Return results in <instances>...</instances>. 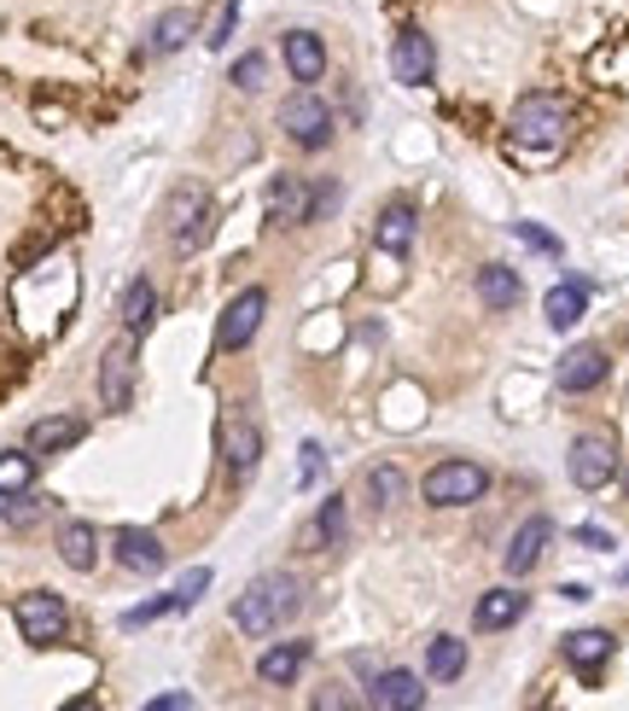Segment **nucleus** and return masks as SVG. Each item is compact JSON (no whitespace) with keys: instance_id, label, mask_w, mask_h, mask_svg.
Returning <instances> with one entry per match:
<instances>
[{"instance_id":"39","label":"nucleus","mask_w":629,"mask_h":711,"mask_svg":"<svg viewBox=\"0 0 629 711\" xmlns=\"http://www.w3.org/2000/svg\"><path fill=\"white\" fill-rule=\"evenodd\" d=\"M187 705H193L187 694H158V700H152V711H187Z\"/></svg>"},{"instance_id":"11","label":"nucleus","mask_w":629,"mask_h":711,"mask_svg":"<svg viewBox=\"0 0 629 711\" xmlns=\"http://www.w3.org/2000/svg\"><path fill=\"white\" fill-rule=\"evenodd\" d=\"M129 397H134V333L106 344V356H99V402H106L111 414H123Z\"/></svg>"},{"instance_id":"4","label":"nucleus","mask_w":629,"mask_h":711,"mask_svg":"<svg viewBox=\"0 0 629 711\" xmlns=\"http://www.w3.org/2000/svg\"><path fill=\"white\" fill-rule=\"evenodd\" d=\"M484 491H490V466H478V461H437L420 478V496L432 507H473V502H484Z\"/></svg>"},{"instance_id":"12","label":"nucleus","mask_w":629,"mask_h":711,"mask_svg":"<svg viewBox=\"0 0 629 711\" xmlns=\"http://www.w3.org/2000/svg\"><path fill=\"white\" fill-rule=\"evenodd\" d=\"M111 554L123 572H140V578H152V572H164V542H158V531H147V525H123V531L111 537Z\"/></svg>"},{"instance_id":"13","label":"nucleus","mask_w":629,"mask_h":711,"mask_svg":"<svg viewBox=\"0 0 629 711\" xmlns=\"http://www.w3.org/2000/svg\"><path fill=\"white\" fill-rule=\"evenodd\" d=\"M262 222H269V228H297V222H310V187H303L297 175H274L269 193H262Z\"/></svg>"},{"instance_id":"32","label":"nucleus","mask_w":629,"mask_h":711,"mask_svg":"<svg viewBox=\"0 0 629 711\" xmlns=\"http://www.w3.org/2000/svg\"><path fill=\"white\" fill-rule=\"evenodd\" d=\"M228 83H234L239 94H257L262 83H269V58H262V53H246V58H234Z\"/></svg>"},{"instance_id":"20","label":"nucleus","mask_w":629,"mask_h":711,"mask_svg":"<svg viewBox=\"0 0 629 711\" xmlns=\"http://www.w3.org/2000/svg\"><path fill=\"white\" fill-rule=\"evenodd\" d=\"M83 432L88 425L76 414H47V420H35L24 432V450L30 455H58V450H71V443H83Z\"/></svg>"},{"instance_id":"40","label":"nucleus","mask_w":629,"mask_h":711,"mask_svg":"<svg viewBox=\"0 0 629 711\" xmlns=\"http://www.w3.org/2000/svg\"><path fill=\"white\" fill-rule=\"evenodd\" d=\"M623 491H629V478H623Z\"/></svg>"},{"instance_id":"35","label":"nucleus","mask_w":629,"mask_h":711,"mask_svg":"<svg viewBox=\"0 0 629 711\" xmlns=\"http://www.w3.org/2000/svg\"><path fill=\"white\" fill-rule=\"evenodd\" d=\"M513 234L524 239V246L531 251H547V257H560V239L547 234V228H536V222H513Z\"/></svg>"},{"instance_id":"17","label":"nucleus","mask_w":629,"mask_h":711,"mask_svg":"<svg viewBox=\"0 0 629 711\" xmlns=\"http://www.w3.org/2000/svg\"><path fill=\"white\" fill-rule=\"evenodd\" d=\"M310 654H315V642L310 636H292V642H274L269 654L257 659V677L269 682V688H292L297 677H303V665H310Z\"/></svg>"},{"instance_id":"15","label":"nucleus","mask_w":629,"mask_h":711,"mask_svg":"<svg viewBox=\"0 0 629 711\" xmlns=\"http://www.w3.org/2000/svg\"><path fill=\"white\" fill-rule=\"evenodd\" d=\"M547 542H554V525H547L542 514H536V519H524L519 531H513V542H507V554H501L507 578H524V572H536V565H542V554H547Z\"/></svg>"},{"instance_id":"3","label":"nucleus","mask_w":629,"mask_h":711,"mask_svg":"<svg viewBox=\"0 0 629 711\" xmlns=\"http://www.w3.org/2000/svg\"><path fill=\"white\" fill-rule=\"evenodd\" d=\"M164 222H170V246H175L181 257H193V251L210 239V228H216V205H210V193L198 187V181L175 187V193H170V205H164Z\"/></svg>"},{"instance_id":"10","label":"nucleus","mask_w":629,"mask_h":711,"mask_svg":"<svg viewBox=\"0 0 629 711\" xmlns=\"http://www.w3.org/2000/svg\"><path fill=\"white\" fill-rule=\"evenodd\" d=\"M391 76H397L402 88H432V76H437V47H432V35L414 30V24H402L397 42H391Z\"/></svg>"},{"instance_id":"24","label":"nucleus","mask_w":629,"mask_h":711,"mask_svg":"<svg viewBox=\"0 0 629 711\" xmlns=\"http://www.w3.org/2000/svg\"><path fill=\"white\" fill-rule=\"evenodd\" d=\"M58 560L71 565V572H94V560H99V531L88 519H65L58 525Z\"/></svg>"},{"instance_id":"37","label":"nucleus","mask_w":629,"mask_h":711,"mask_svg":"<svg viewBox=\"0 0 629 711\" xmlns=\"http://www.w3.org/2000/svg\"><path fill=\"white\" fill-rule=\"evenodd\" d=\"M577 542H583V548H600V554H606V548H618L612 531H600V525H577Z\"/></svg>"},{"instance_id":"28","label":"nucleus","mask_w":629,"mask_h":711,"mask_svg":"<svg viewBox=\"0 0 629 711\" xmlns=\"http://www.w3.org/2000/svg\"><path fill=\"white\" fill-rule=\"evenodd\" d=\"M158 321V292H152V280L140 274V280H129V292H123V333H147Z\"/></svg>"},{"instance_id":"22","label":"nucleus","mask_w":629,"mask_h":711,"mask_svg":"<svg viewBox=\"0 0 629 711\" xmlns=\"http://www.w3.org/2000/svg\"><path fill=\"white\" fill-rule=\"evenodd\" d=\"M350 542V507H344V496H327L315 507L310 519V548H321V554H333V548Z\"/></svg>"},{"instance_id":"6","label":"nucleus","mask_w":629,"mask_h":711,"mask_svg":"<svg viewBox=\"0 0 629 711\" xmlns=\"http://www.w3.org/2000/svg\"><path fill=\"white\" fill-rule=\"evenodd\" d=\"M216 455H221V466H228V478H251V466L262 461V425L239 409V402L216 425Z\"/></svg>"},{"instance_id":"14","label":"nucleus","mask_w":629,"mask_h":711,"mask_svg":"<svg viewBox=\"0 0 629 711\" xmlns=\"http://www.w3.org/2000/svg\"><path fill=\"white\" fill-rule=\"evenodd\" d=\"M606 368H612V356L600 351V344H577V351H565L560 356V391H572V397H583V391H595V385L606 379Z\"/></svg>"},{"instance_id":"31","label":"nucleus","mask_w":629,"mask_h":711,"mask_svg":"<svg viewBox=\"0 0 629 711\" xmlns=\"http://www.w3.org/2000/svg\"><path fill=\"white\" fill-rule=\"evenodd\" d=\"M35 484V455L30 450H7L0 455V496H24Z\"/></svg>"},{"instance_id":"2","label":"nucleus","mask_w":629,"mask_h":711,"mask_svg":"<svg viewBox=\"0 0 629 711\" xmlns=\"http://www.w3.org/2000/svg\"><path fill=\"white\" fill-rule=\"evenodd\" d=\"M297 606H303V583L292 572H262L246 595L234 601V629H246V636H269V629H280Z\"/></svg>"},{"instance_id":"33","label":"nucleus","mask_w":629,"mask_h":711,"mask_svg":"<svg viewBox=\"0 0 629 711\" xmlns=\"http://www.w3.org/2000/svg\"><path fill=\"white\" fill-rule=\"evenodd\" d=\"M205 589H210V565H193V572L175 583V606H181V613H187V606H198V601H205Z\"/></svg>"},{"instance_id":"18","label":"nucleus","mask_w":629,"mask_h":711,"mask_svg":"<svg viewBox=\"0 0 629 711\" xmlns=\"http://www.w3.org/2000/svg\"><path fill=\"white\" fill-rule=\"evenodd\" d=\"M612 629H572V636H565V665L577 670L583 682H595L600 670H606V659H612Z\"/></svg>"},{"instance_id":"19","label":"nucleus","mask_w":629,"mask_h":711,"mask_svg":"<svg viewBox=\"0 0 629 711\" xmlns=\"http://www.w3.org/2000/svg\"><path fill=\"white\" fill-rule=\"evenodd\" d=\"M286 71H292V83H321V71H327V42H321L315 30H286Z\"/></svg>"},{"instance_id":"1","label":"nucleus","mask_w":629,"mask_h":711,"mask_svg":"<svg viewBox=\"0 0 629 711\" xmlns=\"http://www.w3.org/2000/svg\"><path fill=\"white\" fill-rule=\"evenodd\" d=\"M565 140H572V111H565V99H554V94H524L513 106V117H507V147L519 158H531V164L560 158Z\"/></svg>"},{"instance_id":"36","label":"nucleus","mask_w":629,"mask_h":711,"mask_svg":"<svg viewBox=\"0 0 629 711\" xmlns=\"http://www.w3.org/2000/svg\"><path fill=\"white\" fill-rule=\"evenodd\" d=\"M234 24H239V0H228V7H221L216 30L205 35V42H210V47H228V42H234Z\"/></svg>"},{"instance_id":"8","label":"nucleus","mask_w":629,"mask_h":711,"mask_svg":"<svg viewBox=\"0 0 629 711\" xmlns=\"http://www.w3.org/2000/svg\"><path fill=\"white\" fill-rule=\"evenodd\" d=\"M12 618H18L30 647H53V642H65V629H71V606L58 601L53 589H30V595H18Z\"/></svg>"},{"instance_id":"23","label":"nucleus","mask_w":629,"mask_h":711,"mask_svg":"<svg viewBox=\"0 0 629 711\" xmlns=\"http://www.w3.org/2000/svg\"><path fill=\"white\" fill-rule=\"evenodd\" d=\"M583 310H588V280H560V287L542 298V315H547V327H554V333L577 327Z\"/></svg>"},{"instance_id":"29","label":"nucleus","mask_w":629,"mask_h":711,"mask_svg":"<svg viewBox=\"0 0 629 711\" xmlns=\"http://www.w3.org/2000/svg\"><path fill=\"white\" fill-rule=\"evenodd\" d=\"M460 670H466V642L437 636L432 647H425V677H432V682H455Z\"/></svg>"},{"instance_id":"27","label":"nucleus","mask_w":629,"mask_h":711,"mask_svg":"<svg viewBox=\"0 0 629 711\" xmlns=\"http://www.w3.org/2000/svg\"><path fill=\"white\" fill-rule=\"evenodd\" d=\"M402 496H409V473L391 466V461H379L373 473H368V507H373V514H391Z\"/></svg>"},{"instance_id":"21","label":"nucleus","mask_w":629,"mask_h":711,"mask_svg":"<svg viewBox=\"0 0 629 711\" xmlns=\"http://www.w3.org/2000/svg\"><path fill=\"white\" fill-rule=\"evenodd\" d=\"M524 613H531V595H519V589H490V595H478L473 624L490 636V629H513Z\"/></svg>"},{"instance_id":"26","label":"nucleus","mask_w":629,"mask_h":711,"mask_svg":"<svg viewBox=\"0 0 629 711\" xmlns=\"http://www.w3.org/2000/svg\"><path fill=\"white\" fill-rule=\"evenodd\" d=\"M478 298L490 303V310H519L524 287H519V274L507 269V262H484L478 269Z\"/></svg>"},{"instance_id":"9","label":"nucleus","mask_w":629,"mask_h":711,"mask_svg":"<svg viewBox=\"0 0 629 711\" xmlns=\"http://www.w3.org/2000/svg\"><path fill=\"white\" fill-rule=\"evenodd\" d=\"M262 315H269V292L262 287H246L228 310H221V321H216V351L221 356H234V351H246V344L257 338V327H262Z\"/></svg>"},{"instance_id":"25","label":"nucleus","mask_w":629,"mask_h":711,"mask_svg":"<svg viewBox=\"0 0 629 711\" xmlns=\"http://www.w3.org/2000/svg\"><path fill=\"white\" fill-rule=\"evenodd\" d=\"M414 205H409V198H397V205H384L379 211V228H373V239H379V251H391V257H402V251H409L414 246Z\"/></svg>"},{"instance_id":"38","label":"nucleus","mask_w":629,"mask_h":711,"mask_svg":"<svg viewBox=\"0 0 629 711\" xmlns=\"http://www.w3.org/2000/svg\"><path fill=\"white\" fill-rule=\"evenodd\" d=\"M297 473H303V484L321 478V450H315V443H303V466H297Z\"/></svg>"},{"instance_id":"5","label":"nucleus","mask_w":629,"mask_h":711,"mask_svg":"<svg viewBox=\"0 0 629 711\" xmlns=\"http://www.w3.org/2000/svg\"><path fill=\"white\" fill-rule=\"evenodd\" d=\"M280 129H286L292 147L321 152V147H333V106L315 88H297V94L280 99Z\"/></svg>"},{"instance_id":"7","label":"nucleus","mask_w":629,"mask_h":711,"mask_svg":"<svg viewBox=\"0 0 629 711\" xmlns=\"http://www.w3.org/2000/svg\"><path fill=\"white\" fill-rule=\"evenodd\" d=\"M565 473H572L577 491H606L618 478V438L612 432H583L565 455Z\"/></svg>"},{"instance_id":"30","label":"nucleus","mask_w":629,"mask_h":711,"mask_svg":"<svg viewBox=\"0 0 629 711\" xmlns=\"http://www.w3.org/2000/svg\"><path fill=\"white\" fill-rule=\"evenodd\" d=\"M187 35H193V12H187V7H175V12H164V18L152 24L147 53H175V47H187Z\"/></svg>"},{"instance_id":"16","label":"nucleus","mask_w":629,"mask_h":711,"mask_svg":"<svg viewBox=\"0 0 629 711\" xmlns=\"http://www.w3.org/2000/svg\"><path fill=\"white\" fill-rule=\"evenodd\" d=\"M368 705L373 711H414L425 705V688L414 670H373L368 677Z\"/></svg>"},{"instance_id":"34","label":"nucleus","mask_w":629,"mask_h":711,"mask_svg":"<svg viewBox=\"0 0 629 711\" xmlns=\"http://www.w3.org/2000/svg\"><path fill=\"white\" fill-rule=\"evenodd\" d=\"M164 613H181V606H175V589H170V595H158V601H147V606H129V613H123V629H140V624H152V618H164Z\"/></svg>"}]
</instances>
